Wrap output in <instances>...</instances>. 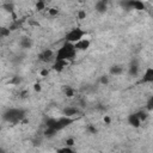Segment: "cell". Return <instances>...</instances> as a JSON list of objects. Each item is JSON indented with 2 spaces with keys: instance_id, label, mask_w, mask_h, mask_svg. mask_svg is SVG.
Instances as JSON below:
<instances>
[{
  "instance_id": "obj_1",
  "label": "cell",
  "mask_w": 153,
  "mask_h": 153,
  "mask_svg": "<svg viewBox=\"0 0 153 153\" xmlns=\"http://www.w3.org/2000/svg\"><path fill=\"white\" fill-rule=\"evenodd\" d=\"M26 116V110L22 108H10L2 112V120L10 123H19Z\"/></svg>"
},
{
  "instance_id": "obj_2",
  "label": "cell",
  "mask_w": 153,
  "mask_h": 153,
  "mask_svg": "<svg viewBox=\"0 0 153 153\" xmlns=\"http://www.w3.org/2000/svg\"><path fill=\"white\" fill-rule=\"evenodd\" d=\"M75 54H76V50L74 48V44L72 43H68V42H65L62 44V47L57 50V54H56V57L55 60H65V61H73L74 57H75Z\"/></svg>"
},
{
  "instance_id": "obj_3",
  "label": "cell",
  "mask_w": 153,
  "mask_h": 153,
  "mask_svg": "<svg viewBox=\"0 0 153 153\" xmlns=\"http://www.w3.org/2000/svg\"><path fill=\"white\" fill-rule=\"evenodd\" d=\"M85 35H86V31H85V30H82V29H80V27H73L72 30H69V31L66 33L65 41L68 42V43L74 44V43H76V42H79L80 39H82Z\"/></svg>"
},
{
  "instance_id": "obj_4",
  "label": "cell",
  "mask_w": 153,
  "mask_h": 153,
  "mask_svg": "<svg viewBox=\"0 0 153 153\" xmlns=\"http://www.w3.org/2000/svg\"><path fill=\"white\" fill-rule=\"evenodd\" d=\"M74 122L73 117H66V116H61L59 118H56V124H55V129L57 131L65 129L66 127H68L69 124H72Z\"/></svg>"
},
{
  "instance_id": "obj_5",
  "label": "cell",
  "mask_w": 153,
  "mask_h": 153,
  "mask_svg": "<svg viewBox=\"0 0 153 153\" xmlns=\"http://www.w3.org/2000/svg\"><path fill=\"white\" fill-rule=\"evenodd\" d=\"M121 5L123 7H127V8H134V10H145V4L140 0H130V1H124V2H121Z\"/></svg>"
},
{
  "instance_id": "obj_6",
  "label": "cell",
  "mask_w": 153,
  "mask_h": 153,
  "mask_svg": "<svg viewBox=\"0 0 153 153\" xmlns=\"http://www.w3.org/2000/svg\"><path fill=\"white\" fill-rule=\"evenodd\" d=\"M38 60L42 62H50L54 57V51L51 49H44L43 51H41L38 54Z\"/></svg>"
},
{
  "instance_id": "obj_7",
  "label": "cell",
  "mask_w": 153,
  "mask_h": 153,
  "mask_svg": "<svg viewBox=\"0 0 153 153\" xmlns=\"http://www.w3.org/2000/svg\"><path fill=\"white\" fill-rule=\"evenodd\" d=\"M90 44H91L90 39H87V38H82V39H80L79 42L74 43V48H75L76 51H78V50H80V51H85V50H87V49L90 48Z\"/></svg>"
},
{
  "instance_id": "obj_8",
  "label": "cell",
  "mask_w": 153,
  "mask_h": 153,
  "mask_svg": "<svg viewBox=\"0 0 153 153\" xmlns=\"http://www.w3.org/2000/svg\"><path fill=\"white\" fill-rule=\"evenodd\" d=\"M140 82H141V84H151V82H153V68H152V67H148V68L145 71L143 76H142V79L140 80Z\"/></svg>"
},
{
  "instance_id": "obj_9",
  "label": "cell",
  "mask_w": 153,
  "mask_h": 153,
  "mask_svg": "<svg viewBox=\"0 0 153 153\" xmlns=\"http://www.w3.org/2000/svg\"><path fill=\"white\" fill-rule=\"evenodd\" d=\"M139 72H140L139 63H137V61H136V60H133V61L130 62L129 67H128V74H129L130 76H137Z\"/></svg>"
},
{
  "instance_id": "obj_10",
  "label": "cell",
  "mask_w": 153,
  "mask_h": 153,
  "mask_svg": "<svg viewBox=\"0 0 153 153\" xmlns=\"http://www.w3.org/2000/svg\"><path fill=\"white\" fill-rule=\"evenodd\" d=\"M78 114H80V110L78 108H74V106H66L62 110V115L66 117H73Z\"/></svg>"
},
{
  "instance_id": "obj_11",
  "label": "cell",
  "mask_w": 153,
  "mask_h": 153,
  "mask_svg": "<svg viewBox=\"0 0 153 153\" xmlns=\"http://www.w3.org/2000/svg\"><path fill=\"white\" fill-rule=\"evenodd\" d=\"M68 65V61H65V60H55V62L53 63V69L57 73L62 72Z\"/></svg>"
},
{
  "instance_id": "obj_12",
  "label": "cell",
  "mask_w": 153,
  "mask_h": 153,
  "mask_svg": "<svg viewBox=\"0 0 153 153\" xmlns=\"http://www.w3.org/2000/svg\"><path fill=\"white\" fill-rule=\"evenodd\" d=\"M94 8L98 13H105L108 11V1L106 0H99L96 2Z\"/></svg>"
},
{
  "instance_id": "obj_13",
  "label": "cell",
  "mask_w": 153,
  "mask_h": 153,
  "mask_svg": "<svg viewBox=\"0 0 153 153\" xmlns=\"http://www.w3.org/2000/svg\"><path fill=\"white\" fill-rule=\"evenodd\" d=\"M19 44H20V47L24 48V49H30V48L32 47L33 42H32V39H31L29 36H23V37L20 38V41H19Z\"/></svg>"
},
{
  "instance_id": "obj_14",
  "label": "cell",
  "mask_w": 153,
  "mask_h": 153,
  "mask_svg": "<svg viewBox=\"0 0 153 153\" xmlns=\"http://www.w3.org/2000/svg\"><path fill=\"white\" fill-rule=\"evenodd\" d=\"M128 123H129L131 127H134V128H139V127L141 126V122H140V120L137 118V116H136L135 112H133V114H130V115L128 116Z\"/></svg>"
},
{
  "instance_id": "obj_15",
  "label": "cell",
  "mask_w": 153,
  "mask_h": 153,
  "mask_svg": "<svg viewBox=\"0 0 153 153\" xmlns=\"http://www.w3.org/2000/svg\"><path fill=\"white\" fill-rule=\"evenodd\" d=\"M110 75H120L123 73V67L121 65H112L109 69Z\"/></svg>"
},
{
  "instance_id": "obj_16",
  "label": "cell",
  "mask_w": 153,
  "mask_h": 153,
  "mask_svg": "<svg viewBox=\"0 0 153 153\" xmlns=\"http://www.w3.org/2000/svg\"><path fill=\"white\" fill-rule=\"evenodd\" d=\"M62 91H63V93H65V96L67 97V98H73L74 97V94H75V91H74V88L73 87H71V86H63V88H62Z\"/></svg>"
},
{
  "instance_id": "obj_17",
  "label": "cell",
  "mask_w": 153,
  "mask_h": 153,
  "mask_svg": "<svg viewBox=\"0 0 153 153\" xmlns=\"http://www.w3.org/2000/svg\"><path fill=\"white\" fill-rule=\"evenodd\" d=\"M135 114H136L137 118L140 120V122H145V121L148 118V116H149V112H147V111H145V110H140V111H137V112H135Z\"/></svg>"
},
{
  "instance_id": "obj_18",
  "label": "cell",
  "mask_w": 153,
  "mask_h": 153,
  "mask_svg": "<svg viewBox=\"0 0 153 153\" xmlns=\"http://www.w3.org/2000/svg\"><path fill=\"white\" fill-rule=\"evenodd\" d=\"M43 134H44L45 137L51 139V137H54V136L57 134V130H55L54 128H45L44 131H43Z\"/></svg>"
},
{
  "instance_id": "obj_19",
  "label": "cell",
  "mask_w": 153,
  "mask_h": 153,
  "mask_svg": "<svg viewBox=\"0 0 153 153\" xmlns=\"http://www.w3.org/2000/svg\"><path fill=\"white\" fill-rule=\"evenodd\" d=\"M1 7H2V10H5L6 12H10V13H13V11H14V4L13 2H10V1L4 2L1 5Z\"/></svg>"
},
{
  "instance_id": "obj_20",
  "label": "cell",
  "mask_w": 153,
  "mask_h": 153,
  "mask_svg": "<svg viewBox=\"0 0 153 153\" xmlns=\"http://www.w3.org/2000/svg\"><path fill=\"white\" fill-rule=\"evenodd\" d=\"M22 82V78L19 76V75H13L10 80H8V84H11V85H19Z\"/></svg>"
},
{
  "instance_id": "obj_21",
  "label": "cell",
  "mask_w": 153,
  "mask_h": 153,
  "mask_svg": "<svg viewBox=\"0 0 153 153\" xmlns=\"http://www.w3.org/2000/svg\"><path fill=\"white\" fill-rule=\"evenodd\" d=\"M55 124H56V118H47L45 120V127L47 128H54L55 129Z\"/></svg>"
},
{
  "instance_id": "obj_22",
  "label": "cell",
  "mask_w": 153,
  "mask_h": 153,
  "mask_svg": "<svg viewBox=\"0 0 153 153\" xmlns=\"http://www.w3.org/2000/svg\"><path fill=\"white\" fill-rule=\"evenodd\" d=\"M11 31L7 26H0V37H7L10 36Z\"/></svg>"
},
{
  "instance_id": "obj_23",
  "label": "cell",
  "mask_w": 153,
  "mask_h": 153,
  "mask_svg": "<svg viewBox=\"0 0 153 153\" xmlns=\"http://www.w3.org/2000/svg\"><path fill=\"white\" fill-rule=\"evenodd\" d=\"M146 111L147 112H151L153 111V96H151L146 103Z\"/></svg>"
},
{
  "instance_id": "obj_24",
  "label": "cell",
  "mask_w": 153,
  "mask_h": 153,
  "mask_svg": "<svg viewBox=\"0 0 153 153\" xmlns=\"http://www.w3.org/2000/svg\"><path fill=\"white\" fill-rule=\"evenodd\" d=\"M35 8H36L37 11H42V10H44V8H45V2H44L43 0H38V1L35 4Z\"/></svg>"
},
{
  "instance_id": "obj_25",
  "label": "cell",
  "mask_w": 153,
  "mask_h": 153,
  "mask_svg": "<svg viewBox=\"0 0 153 153\" xmlns=\"http://www.w3.org/2000/svg\"><path fill=\"white\" fill-rule=\"evenodd\" d=\"M109 81H110V76L109 75H106V74H104V75H102L100 78H99V82L102 84V85H108L109 84Z\"/></svg>"
},
{
  "instance_id": "obj_26",
  "label": "cell",
  "mask_w": 153,
  "mask_h": 153,
  "mask_svg": "<svg viewBox=\"0 0 153 153\" xmlns=\"http://www.w3.org/2000/svg\"><path fill=\"white\" fill-rule=\"evenodd\" d=\"M56 153H75V152L71 147H62V148H59L56 151Z\"/></svg>"
},
{
  "instance_id": "obj_27",
  "label": "cell",
  "mask_w": 153,
  "mask_h": 153,
  "mask_svg": "<svg viewBox=\"0 0 153 153\" xmlns=\"http://www.w3.org/2000/svg\"><path fill=\"white\" fill-rule=\"evenodd\" d=\"M86 130H87L90 134H92V135H94V134H97V133H98V129H97L93 124H88V126L86 127Z\"/></svg>"
},
{
  "instance_id": "obj_28",
  "label": "cell",
  "mask_w": 153,
  "mask_h": 153,
  "mask_svg": "<svg viewBox=\"0 0 153 153\" xmlns=\"http://www.w3.org/2000/svg\"><path fill=\"white\" fill-rule=\"evenodd\" d=\"M65 142H66V147H71L72 148L74 146V143H75V139L74 137H67Z\"/></svg>"
},
{
  "instance_id": "obj_29",
  "label": "cell",
  "mask_w": 153,
  "mask_h": 153,
  "mask_svg": "<svg viewBox=\"0 0 153 153\" xmlns=\"http://www.w3.org/2000/svg\"><path fill=\"white\" fill-rule=\"evenodd\" d=\"M48 13H49V16H51V17H56V16H59V10L55 8V7H53V8H49V10H48Z\"/></svg>"
},
{
  "instance_id": "obj_30",
  "label": "cell",
  "mask_w": 153,
  "mask_h": 153,
  "mask_svg": "<svg viewBox=\"0 0 153 153\" xmlns=\"http://www.w3.org/2000/svg\"><path fill=\"white\" fill-rule=\"evenodd\" d=\"M76 17H78V19H85L86 18V11L79 10L78 13H76Z\"/></svg>"
},
{
  "instance_id": "obj_31",
  "label": "cell",
  "mask_w": 153,
  "mask_h": 153,
  "mask_svg": "<svg viewBox=\"0 0 153 153\" xmlns=\"http://www.w3.org/2000/svg\"><path fill=\"white\" fill-rule=\"evenodd\" d=\"M8 29H10V31L12 32V31H14V30H17V29H19V23L18 22H13L10 26H7Z\"/></svg>"
},
{
  "instance_id": "obj_32",
  "label": "cell",
  "mask_w": 153,
  "mask_h": 153,
  "mask_svg": "<svg viewBox=\"0 0 153 153\" xmlns=\"http://www.w3.org/2000/svg\"><path fill=\"white\" fill-rule=\"evenodd\" d=\"M48 74H49V69L48 68H43V69H41V72H39V75L41 76H48Z\"/></svg>"
},
{
  "instance_id": "obj_33",
  "label": "cell",
  "mask_w": 153,
  "mask_h": 153,
  "mask_svg": "<svg viewBox=\"0 0 153 153\" xmlns=\"http://www.w3.org/2000/svg\"><path fill=\"white\" fill-rule=\"evenodd\" d=\"M33 90H35L36 92H41V91H42V86H41V84H39V82H36V84L33 85Z\"/></svg>"
},
{
  "instance_id": "obj_34",
  "label": "cell",
  "mask_w": 153,
  "mask_h": 153,
  "mask_svg": "<svg viewBox=\"0 0 153 153\" xmlns=\"http://www.w3.org/2000/svg\"><path fill=\"white\" fill-rule=\"evenodd\" d=\"M103 121H104L105 124H110V123H111V117H110L109 115H105L104 118H103Z\"/></svg>"
},
{
  "instance_id": "obj_35",
  "label": "cell",
  "mask_w": 153,
  "mask_h": 153,
  "mask_svg": "<svg viewBox=\"0 0 153 153\" xmlns=\"http://www.w3.org/2000/svg\"><path fill=\"white\" fill-rule=\"evenodd\" d=\"M26 94H27V92H26V91H23V92L20 93V97H22V98H25V97H26Z\"/></svg>"
},
{
  "instance_id": "obj_36",
  "label": "cell",
  "mask_w": 153,
  "mask_h": 153,
  "mask_svg": "<svg viewBox=\"0 0 153 153\" xmlns=\"http://www.w3.org/2000/svg\"><path fill=\"white\" fill-rule=\"evenodd\" d=\"M0 153H5V151H4V149H2L1 147H0Z\"/></svg>"
},
{
  "instance_id": "obj_37",
  "label": "cell",
  "mask_w": 153,
  "mask_h": 153,
  "mask_svg": "<svg viewBox=\"0 0 153 153\" xmlns=\"http://www.w3.org/2000/svg\"><path fill=\"white\" fill-rule=\"evenodd\" d=\"M1 129H2V128H1V126H0V131H1Z\"/></svg>"
}]
</instances>
